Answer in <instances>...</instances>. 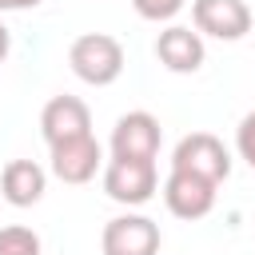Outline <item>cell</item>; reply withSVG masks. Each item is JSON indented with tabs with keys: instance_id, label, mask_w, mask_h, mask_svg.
Segmentation results:
<instances>
[{
	"instance_id": "cell-16",
	"label": "cell",
	"mask_w": 255,
	"mask_h": 255,
	"mask_svg": "<svg viewBox=\"0 0 255 255\" xmlns=\"http://www.w3.org/2000/svg\"><path fill=\"white\" fill-rule=\"evenodd\" d=\"M8 48H12V36H8V28L0 24V64H4V56H8Z\"/></svg>"
},
{
	"instance_id": "cell-14",
	"label": "cell",
	"mask_w": 255,
	"mask_h": 255,
	"mask_svg": "<svg viewBox=\"0 0 255 255\" xmlns=\"http://www.w3.org/2000/svg\"><path fill=\"white\" fill-rule=\"evenodd\" d=\"M131 4H135V12H139L143 20H155V24H159V20H171V16L183 8V0H131Z\"/></svg>"
},
{
	"instance_id": "cell-12",
	"label": "cell",
	"mask_w": 255,
	"mask_h": 255,
	"mask_svg": "<svg viewBox=\"0 0 255 255\" xmlns=\"http://www.w3.org/2000/svg\"><path fill=\"white\" fill-rule=\"evenodd\" d=\"M0 255H40V235L32 227L8 223L0 227Z\"/></svg>"
},
{
	"instance_id": "cell-4",
	"label": "cell",
	"mask_w": 255,
	"mask_h": 255,
	"mask_svg": "<svg viewBox=\"0 0 255 255\" xmlns=\"http://www.w3.org/2000/svg\"><path fill=\"white\" fill-rule=\"evenodd\" d=\"M159 120L151 112H128L112 128V159H151L159 155Z\"/></svg>"
},
{
	"instance_id": "cell-9",
	"label": "cell",
	"mask_w": 255,
	"mask_h": 255,
	"mask_svg": "<svg viewBox=\"0 0 255 255\" xmlns=\"http://www.w3.org/2000/svg\"><path fill=\"white\" fill-rule=\"evenodd\" d=\"M100 167H104V147L96 135L64 139L52 147V175L64 183H88V179H96Z\"/></svg>"
},
{
	"instance_id": "cell-6",
	"label": "cell",
	"mask_w": 255,
	"mask_h": 255,
	"mask_svg": "<svg viewBox=\"0 0 255 255\" xmlns=\"http://www.w3.org/2000/svg\"><path fill=\"white\" fill-rule=\"evenodd\" d=\"M191 20L199 36H215V40H243L251 32V8L243 0H195Z\"/></svg>"
},
{
	"instance_id": "cell-5",
	"label": "cell",
	"mask_w": 255,
	"mask_h": 255,
	"mask_svg": "<svg viewBox=\"0 0 255 255\" xmlns=\"http://www.w3.org/2000/svg\"><path fill=\"white\" fill-rule=\"evenodd\" d=\"M104 255H155L159 251V223L147 215H116L104 223L100 235Z\"/></svg>"
},
{
	"instance_id": "cell-15",
	"label": "cell",
	"mask_w": 255,
	"mask_h": 255,
	"mask_svg": "<svg viewBox=\"0 0 255 255\" xmlns=\"http://www.w3.org/2000/svg\"><path fill=\"white\" fill-rule=\"evenodd\" d=\"M40 0H0V12H24V8H36Z\"/></svg>"
},
{
	"instance_id": "cell-7",
	"label": "cell",
	"mask_w": 255,
	"mask_h": 255,
	"mask_svg": "<svg viewBox=\"0 0 255 255\" xmlns=\"http://www.w3.org/2000/svg\"><path fill=\"white\" fill-rule=\"evenodd\" d=\"M40 135L48 139V147L64 143V139H80L92 135V112L80 96H52L40 112Z\"/></svg>"
},
{
	"instance_id": "cell-10",
	"label": "cell",
	"mask_w": 255,
	"mask_h": 255,
	"mask_svg": "<svg viewBox=\"0 0 255 255\" xmlns=\"http://www.w3.org/2000/svg\"><path fill=\"white\" fill-rule=\"evenodd\" d=\"M155 56H159V64H163L167 72L187 76V72H199V68H203L207 48H203V36H199V32H191V28H183V24H171V28L159 32Z\"/></svg>"
},
{
	"instance_id": "cell-1",
	"label": "cell",
	"mask_w": 255,
	"mask_h": 255,
	"mask_svg": "<svg viewBox=\"0 0 255 255\" xmlns=\"http://www.w3.org/2000/svg\"><path fill=\"white\" fill-rule=\"evenodd\" d=\"M68 64H72V72H76L84 84L108 88V84H116L120 72H124V48H120V40L108 36V32H84V36L72 40Z\"/></svg>"
},
{
	"instance_id": "cell-8",
	"label": "cell",
	"mask_w": 255,
	"mask_h": 255,
	"mask_svg": "<svg viewBox=\"0 0 255 255\" xmlns=\"http://www.w3.org/2000/svg\"><path fill=\"white\" fill-rule=\"evenodd\" d=\"M215 187L203 175H187V171H171L163 183V203L175 219H203L215 207Z\"/></svg>"
},
{
	"instance_id": "cell-11",
	"label": "cell",
	"mask_w": 255,
	"mask_h": 255,
	"mask_svg": "<svg viewBox=\"0 0 255 255\" xmlns=\"http://www.w3.org/2000/svg\"><path fill=\"white\" fill-rule=\"evenodd\" d=\"M44 187H48V171L36 163V159H8L4 171H0V195L12 203V207H32L44 199Z\"/></svg>"
},
{
	"instance_id": "cell-2",
	"label": "cell",
	"mask_w": 255,
	"mask_h": 255,
	"mask_svg": "<svg viewBox=\"0 0 255 255\" xmlns=\"http://www.w3.org/2000/svg\"><path fill=\"white\" fill-rule=\"evenodd\" d=\"M171 171H187V175H203L211 183H223L231 175V155L223 147L219 135L211 131H191L175 143L171 151Z\"/></svg>"
},
{
	"instance_id": "cell-3",
	"label": "cell",
	"mask_w": 255,
	"mask_h": 255,
	"mask_svg": "<svg viewBox=\"0 0 255 255\" xmlns=\"http://www.w3.org/2000/svg\"><path fill=\"white\" fill-rule=\"evenodd\" d=\"M104 191H108V199H116L124 207L147 203L155 195V163L151 159H108Z\"/></svg>"
},
{
	"instance_id": "cell-13",
	"label": "cell",
	"mask_w": 255,
	"mask_h": 255,
	"mask_svg": "<svg viewBox=\"0 0 255 255\" xmlns=\"http://www.w3.org/2000/svg\"><path fill=\"white\" fill-rule=\"evenodd\" d=\"M235 147H239V155L247 159V167L255 171V112H247V116L239 120V128H235Z\"/></svg>"
}]
</instances>
